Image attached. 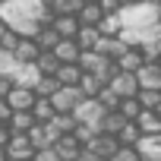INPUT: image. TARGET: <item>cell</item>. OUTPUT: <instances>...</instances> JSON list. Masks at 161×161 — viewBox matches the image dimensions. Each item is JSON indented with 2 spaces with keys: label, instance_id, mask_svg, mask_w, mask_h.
Segmentation results:
<instances>
[{
  "label": "cell",
  "instance_id": "1",
  "mask_svg": "<svg viewBox=\"0 0 161 161\" xmlns=\"http://www.w3.org/2000/svg\"><path fill=\"white\" fill-rule=\"evenodd\" d=\"M0 19L7 25L13 22H38V25H51L54 13L41 3V0H3L0 3Z\"/></svg>",
  "mask_w": 161,
  "mask_h": 161
},
{
  "label": "cell",
  "instance_id": "2",
  "mask_svg": "<svg viewBox=\"0 0 161 161\" xmlns=\"http://www.w3.org/2000/svg\"><path fill=\"white\" fill-rule=\"evenodd\" d=\"M76 63L82 66V73H92V76H98V79H101L104 86L111 82V76L117 73V63H114L111 57L98 54V51H82V54H79V60H76Z\"/></svg>",
  "mask_w": 161,
  "mask_h": 161
},
{
  "label": "cell",
  "instance_id": "3",
  "mask_svg": "<svg viewBox=\"0 0 161 161\" xmlns=\"http://www.w3.org/2000/svg\"><path fill=\"white\" fill-rule=\"evenodd\" d=\"M82 98H86V95L79 92V86H60L47 101L54 104V111H57V114H73V108L82 101Z\"/></svg>",
  "mask_w": 161,
  "mask_h": 161
},
{
  "label": "cell",
  "instance_id": "4",
  "mask_svg": "<svg viewBox=\"0 0 161 161\" xmlns=\"http://www.w3.org/2000/svg\"><path fill=\"white\" fill-rule=\"evenodd\" d=\"M108 89H111V92H114L117 98H136V92H139V82H136V73H123V69H117V73L111 76Z\"/></svg>",
  "mask_w": 161,
  "mask_h": 161
},
{
  "label": "cell",
  "instance_id": "5",
  "mask_svg": "<svg viewBox=\"0 0 161 161\" xmlns=\"http://www.w3.org/2000/svg\"><path fill=\"white\" fill-rule=\"evenodd\" d=\"M101 114H104V108L98 104V98H82L76 108H73V117H76V123H89V126H95L98 130V120H101Z\"/></svg>",
  "mask_w": 161,
  "mask_h": 161
},
{
  "label": "cell",
  "instance_id": "6",
  "mask_svg": "<svg viewBox=\"0 0 161 161\" xmlns=\"http://www.w3.org/2000/svg\"><path fill=\"white\" fill-rule=\"evenodd\" d=\"M7 158H10V161H32V158H35V148H32V142H29L25 133H13V136H10V142H7Z\"/></svg>",
  "mask_w": 161,
  "mask_h": 161
},
{
  "label": "cell",
  "instance_id": "7",
  "mask_svg": "<svg viewBox=\"0 0 161 161\" xmlns=\"http://www.w3.org/2000/svg\"><path fill=\"white\" fill-rule=\"evenodd\" d=\"M25 136H29V142H32V148H35V152H38V148H51V145L60 139V136L51 130V123H35Z\"/></svg>",
  "mask_w": 161,
  "mask_h": 161
},
{
  "label": "cell",
  "instance_id": "8",
  "mask_svg": "<svg viewBox=\"0 0 161 161\" xmlns=\"http://www.w3.org/2000/svg\"><path fill=\"white\" fill-rule=\"evenodd\" d=\"M13 111H29L32 104H35V92L32 89H25V86H13L10 92H7V98H3Z\"/></svg>",
  "mask_w": 161,
  "mask_h": 161
},
{
  "label": "cell",
  "instance_id": "9",
  "mask_svg": "<svg viewBox=\"0 0 161 161\" xmlns=\"http://www.w3.org/2000/svg\"><path fill=\"white\" fill-rule=\"evenodd\" d=\"M136 82H139V89H161V66L158 63H142L136 69Z\"/></svg>",
  "mask_w": 161,
  "mask_h": 161
},
{
  "label": "cell",
  "instance_id": "10",
  "mask_svg": "<svg viewBox=\"0 0 161 161\" xmlns=\"http://www.w3.org/2000/svg\"><path fill=\"white\" fill-rule=\"evenodd\" d=\"M82 148H92L98 158H111L117 148H120V142H117V136H108V133H98L89 145H82Z\"/></svg>",
  "mask_w": 161,
  "mask_h": 161
},
{
  "label": "cell",
  "instance_id": "11",
  "mask_svg": "<svg viewBox=\"0 0 161 161\" xmlns=\"http://www.w3.org/2000/svg\"><path fill=\"white\" fill-rule=\"evenodd\" d=\"M60 63H76L79 60V54H82V51H79V44H76V38H60L57 44H54V51H51Z\"/></svg>",
  "mask_w": 161,
  "mask_h": 161
},
{
  "label": "cell",
  "instance_id": "12",
  "mask_svg": "<svg viewBox=\"0 0 161 161\" xmlns=\"http://www.w3.org/2000/svg\"><path fill=\"white\" fill-rule=\"evenodd\" d=\"M51 148L57 152V158H60V161H76V155H79V148H82V145L76 142V136H73V133H66V136H60Z\"/></svg>",
  "mask_w": 161,
  "mask_h": 161
},
{
  "label": "cell",
  "instance_id": "13",
  "mask_svg": "<svg viewBox=\"0 0 161 161\" xmlns=\"http://www.w3.org/2000/svg\"><path fill=\"white\" fill-rule=\"evenodd\" d=\"M38 76H41V73H38L35 63H16V69H13L10 79H13V86H25V89H32V86L38 82Z\"/></svg>",
  "mask_w": 161,
  "mask_h": 161
},
{
  "label": "cell",
  "instance_id": "14",
  "mask_svg": "<svg viewBox=\"0 0 161 161\" xmlns=\"http://www.w3.org/2000/svg\"><path fill=\"white\" fill-rule=\"evenodd\" d=\"M92 51H98V54H104V57L117 60V57H120V54L126 51V44H123V41L117 38V35H114V38H111V35H101V38H98V44H95Z\"/></svg>",
  "mask_w": 161,
  "mask_h": 161
},
{
  "label": "cell",
  "instance_id": "15",
  "mask_svg": "<svg viewBox=\"0 0 161 161\" xmlns=\"http://www.w3.org/2000/svg\"><path fill=\"white\" fill-rule=\"evenodd\" d=\"M38 54H41V51H38L35 38H19V41H16V47H13L16 63H35V57H38Z\"/></svg>",
  "mask_w": 161,
  "mask_h": 161
},
{
  "label": "cell",
  "instance_id": "16",
  "mask_svg": "<svg viewBox=\"0 0 161 161\" xmlns=\"http://www.w3.org/2000/svg\"><path fill=\"white\" fill-rule=\"evenodd\" d=\"M114 63H117V69H123V73H136V69L145 63V57H142V51H139V47H126Z\"/></svg>",
  "mask_w": 161,
  "mask_h": 161
},
{
  "label": "cell",
  "instance_id": "17",
  "mask_svg": "<svg viewBox=\"0 0 161 161\" xmlns=\"http://www.w3.org/2000/svg\"><path fill=\"white\" fill-rule=\"evenodd\" d=\"M133 123L139 126L142 136H158V133H161V117H158L155 111H139V117H136Z\"/></svg>",
  "mask_w": 161,
  "mask_h": 161
},
{
  "label": "cell",
  "instance_id": "18",
  "mask_svg": "<svg viewBox=\"0 0 161 161\" xmlns=\"http://www.w3.org/2000/svg\"><path fill=\"white\" fill-rule=\"evenodd\" d=\"M54 79H57L60 86H79V79H82V66H79V63H60L57 73H54Z\"/></svg>",
  "mask_w": 161,
  "mask_h": 161
},
{
  "label": "cell",
  "instance_id": "19",
  "mask_svg": "<svg viewBox=\"0 0 161 161\" xmlns=\"http://www.w3.org/2000/svg\"><path fill=\"white\" fill-rule=\"evenodd\" d=\"M136 152H139L142 158L161 161V136H139V142H136Z\"/></svg>",
  "mask_w": 161,
  "mask_h": 161
},
{
  "label": "cell",
  "instance_id": "20",
  "mask_svg": "<svg viewBox=\"0 0 161 161\" xmlns=\"http://www.w3.org/2000/svg\"><path fill=\"white\" fill-rule=\"evenodd\" d=\"M73 38H76V44H79V51H92V47L98 44V38H101V32H98V25H79V32H76Z\"/></svg>",
  "mask_w": 161,
  "mask_h": 161
},
{
  "label": "cell",
  "instance_id": "21",
  "mask_svg": "<svg viewBox=\"0 0 161 161\" xmlns=\"http://www.w3.org/2000/svg\"><path fill=\"white\" fill-rule=\"evenodd\" d=\"M51 29H54L60 38H73V35L79 32V19H76V16H54V19H51Z\"/></svg>",
  "mask_w": 161,
  "mask_h": 161
},
{
  "label": "cell",
  "instance_id": "22",
  "mask_svg": "<svg viewBox=\"0 0 161 161\" xmlns=\"http://www.w3.org/2000/svg\"><path fill=\"white\" fill-rule=\"evenodd\" d=\"M32 126H35V117H32L29 111H13L10 120H7V130H10V133H29Z\"/></svg>",
  "mask_w": 161,
  "mask_h": 161
},
{
  "label": "cell",
  "instance_id": "23",
  "mask_svg": "<svg viewBox=\"0 0 161 161\" xmlns=\"http://www.w3.org/2000/svg\"><path fill=\"white\" fill-rule=\"evenodd\" d=\"M123 123H126V120L120 117V111H104V114H101V120H98V133H108V136H117Z\"/></svg>",
  "mask_w": 161,
  "mask_h": 161
},
{
  "label": "cell",
  "instance_id": "24",
  "mask_svg": "<svg viewBox=\"0 0 161 161\" xmlns=\"http://www.w3.org/2000/svg\"><path fill=\"white\" fill-rule=\"evenodd\" d=\"M29 114L35 117V123H51V117H54L57 111H54V104H51L47 98H35V104L29 108Z\"/></svg>",
  "mask_w": 161,
  "mask_h": 161
},
{
  "label": "cell",
  "instance_id": "25",
  "mask_svg": "<svg viewBox=\"0 0 161 161\" xmlns=\"http://www.w3.org/2000/svg\"><path fill=\"white\" fill-rule=\"evenodd\" d=\"M101 7L98 3H82L79 7V13H76V19H79V25H98L101 22Z\"/></svg>",
  "mask_w": 161,
  "mask_h": 161
},
{
  "label": "cell",
  "instance_id": "26",
  "mask_svg": "<svg viewBox=\"0 0 161 161\" xmlns=\"http://www.w3.org/2000/svg\"><path fill=\"white\" fill-rule=\"evenodd\" d=\"M57 89H60V82H57L54 76H38V82L32 86V92H35V98H51V95H54Z\"/></svg>",
  "mask_w": 161,
  "mask_h": 161
},
{
  "label": "cell",
  "instance_id": "27",
  "mask_svg": "<svg viewBox=\"0 0 161 161\" xmlns=\"http://www.w3.org/2000/svg\"><path fill=\"white\" fill-rule=\"evenodd\" d=\"M101 89H104V82H101L98 76H92V73H82V79H79V92H82L86 98H95Z\"/></svg>",
  "mask_w": 161,
  "mask_h": 161
},
{
  "label": "cell",
  "instance_id": "28",
  "mask_svg": "<svg viewBox=\"0 0 161 161\" xmlns=\"http://www.w3.org/2000/svg\"><path fill=\"white\" fill-rule=\"evenodd\" d=\"M60 41V35L51 29V25H41L38 29V35H35V44H38V51H54V44Z\"/></svg>",
  "mask_w": 161,
  "mask_h": 161
},
{
  "label": "cell",
  "instance_id": "29",
  "mask_svg": "<svg viewBox=\"0 0 161 161\" xmlns=\"http://www.w3.org/2000/svg\"><path fill=\"white\" fill-rule=\"evenodd\" d=\"M35 66H38V73H41V76H54V73H57V66H60V60H57L51 51H41V54L35 57Z\"/></svg>",
  "mask_w": 161,
  "mask_h": 161
},
{
  "label": "cell",
  "instance_id": "30",
  "mask_svg": "<svg viewBox=\"0 0 161 161\" xmlns=\"http://www.w3.org/2000/svg\"><path fill=\"white\" fill-rule=\"evenodd\" d=\"M51 130H54L57 136H66V133L76 130V117H73V114H54V117H51Z\"/></svg>",
  "mask_w": 161,
  "mask_h": 161
},
{
  "label": "cell",
  "instance_id": "31",
  "mask_svg": "<svg viewBox=\"0 0 161 161\" xmlns=\"http://www.w3.org/2000/svg\"><path fill=\"white\" fill-rule=\"evenodd\" d=\"M136 101H139L142 111H155L158 101H161V89H139L136 92Z\"/></svg>",
  "mask_w": 161,
  "mask_h": 161
},
{
  "label": "cell",
  "instance_id": "32",
  "mask_svg": "<svg viewBox=\"0 0 161 161\" xmlns=\"http://www.w3.org/2000/svg\"><path fill=\"white\" fill-rule=\"evenodd\" d=\"M79 7H82V0H54L47 10H51L54 16H76Z\"/></svg>",
  "mask_w": 161,
  "mask_h": 161
},
{
  "label": "cell",
  "instance_id": "33",
  "mask_svg": "<svg viewBox=\"0 0 161 161\" xmlns=\"http://www.w3.org/2000/svg\"><path fill=\"white\" fill-rule=\"evenodd\" d=\"M120 29H123V22H120V16H117V13H104V16H101V22H98V32H101V35H111V38H114V35H120Z\"/></svg>",
  "mask_w": 161,
  "mask_h": 161
},
{
  "label": "cell",
  "instance_id": "34",
  "mask_svg": "<svg viewBox=\"0 0 161 161\" xmlns=\"http://www.w3.org/2000/svg\"><path fill=\"white\" fill-rule=\"evenodd\" d=\"M139 136H142V133H139V126H136L133 120H126V123L120 126V133H117V142H120V145H136V142H139Z\"/></svg>",
  "mask_w": 161,
  "mask_h": 161
},
{
  "label": "cell",
  "instance_id": "35",
  "mask_svg": "<svg viewBox=\"0 0 161 161\" xmlns=\"http://www.w3.org/2000/svg\"><path fill=\"white\" fill-rule=\"evenodd\" d=\"M117 111H120V117H123V120H136L142 108H139V101H136V98H120Z\"/></svg>",
  "mask_w": 161,
  "mask_h": 161
},
{
  "label": "cell",
  "instance_id": "36",
  "mask_svg": "<svg viewBox=\"0 0 161 161\" xmlns=\"http://www.w3.org/2000/svg\"><path fill=\"white\" fill-rule=\"evenodd\" d=\"M95 98H98V104H101L104 111H117V104H120V98H117V95H114V92H111L108 86H104V89H101V92H98Z\"/></svg>",
  "mask_w": 161,
  "mask_h": 161
},
{
  "label": "cell",
  "instance_id": "37",
  "mask_svg": "<svg viewBox=\"0 0 161 161\" xmlns=\"http://www.w3.org/2000/svg\"><path fill=\"white\" fill-rule=\"evenodd\" d=\"M108 161H139V152H136V145H120Z\"/></svg>",
  "mask_w": 161,
  "mask_h": 161
},
{
  "label": "cell",
  "instance_id": "38",
  "mask_svg": "<svg viewBox=\"0 0 161 161\" xmlns=\"http://www.w3.org/2000/svg\"><path fill=\"white\" fill-rule=\"evenodd\" d=\"M13 69H16L13 51H3V47H0V76H13Z\"/></svg>",
  "mask_w": 161,
  "mask_h": 161
},
{
  "label": "cell",
  "instance_id": "39",
  "mask_svg": "<svg viewBox=\"0 0 161 161\" xmlns=\"http://www.w3.org/2000/svg\"><path fill=\"white\" fill-rule=\"evenodd\" d=\"M16 41H19V35L7 29V32H3V38H0V47H3V51H13V47H16Z\"/></svg>",
  "mask_w": 161,
  "mask_h": 161
},
{
  "label": "cell",
  "instance_id": "40",
  "mask_svg": "<svg viewBox=\"0 0 161 161\" xmlns=\"http://www.w3.org/2000/svg\"><path fill=\"white\" fill-rule=\"evenodd\" d=\"M32 161H60V158H57V152H54V148H38Z\"/></svg>",
  "mask_w": 161,
  "mask_h": 161
},
{
  "label": "cell",
  "instance_id": "41",
  "mask_svg": "<svg viewBox=\"0 0 161 161\" xmlns=\"http://www.w3.org/2000/svg\"><path fill=\"white\" fill-rule=\"evenodd\" d=\"M98 7H101V13H117L120 0H98Z\"/></svg>",
  "mask_w": 161,
  "mask_h": 161
},
{
  "label": "cell",
  "instance_id": "42",
  "mask_svg": "<svg viewBox=\"0 0 161 161\" xmlns=\"http://www.w3.org/2000/svg\"><path fill=\"white\" fill-rule=\"evenodd\" d=\"M76 161H101L92 148H79V155H76Z\"/></svg>",
  "mask_w": 161,
  "mask_h": 161
},
{
  "label": "cell",
  "instance_id": "43",
  "mask_svg": "<svg viewBox=\"0 0 161 161\" xmlns=\"http://www.w3.org/2000/svg\"><path fill=\"white\" fill-rule=\"evenodd\" d=\"M10 89H13V79H10V76H0V98H7Z\"/></svg>",
  "mask_w": 161,
  "mask_h": 161
},
{
  "label": "cell",
  "instance_id": "44",
  "mask_svg": "<svg viewBox=\"0 0 161 161\" xmlns=\"http://www.w3.org/2000/svg\"><path fill=\"white\" fill-rule=\"evenodd\" d=\"M10 114H13V108H10L3 98H0V123H7V120H10Z\"/></svg>",
  "mask_w": 161,
  "mask_h": 161
},
{
  "label": "cell",
  "instance_id": "45",
  "mask_svg": "<svg viewBox=\"0 0 161 161\" xmlns=\"http://www.w3.org/2000/svg\"><path fill=\"white\" fill-rule=\"evenodd\" d=\"M10 136H13V133H10V130H7V123H3V126H0V148H7Z\"/></svg>",
  "mask_w": 161,
  "mask_h": 161
},
{
  "label": "cell",
  "instance_id": "46",
  "mask_svg": "<svg viewBox=\"0 0 161 161\" xmlns=\"http://www.w3.org/2000/svg\"><path fill=\"white\" fill-rule=\"evenodd\" d=\"M3 32H7V22H3V19H0V38H3Z\"/></svg>",
  "mask_w": 161,
  "mask_h": 161
},
{
  "label": "cell",
  "instance_id": "47",
  "mask_svg": "<svg viewBox=\"0 0 161 161\" xmlns=\"http://www.w3.org/2000/svg\"><path fill=\"white\" fill-rule=\"evenodd\" d=\"M0 161H10V158H7V148H0Z\"/></svg>",
  "mask_w": 161,
  "mask_h": 161
},
{
  "label": "cell",
  "instance_id": "48",
  "mask_svg": "<svg viewBox=\"0 0 161 161\" xmlns=\"http://www.w3.org/2000/svg\"><path fill=\"white\" fill-rule=\"evenodd\" d=\"M126 3H139V0H120V7H126Z\"/></svg>",
  "mask_w": 161,
  "mask_h": 161
},
{
  "label": "cell",
  "instance_id": "49",
  "mask_svg": "<svg viewBox=\"0 0 161 161\" xmlns=\"http://www.w3.org/2000/svg\"><path fill=\"white\" fill-rule=\"evenodd\" d=\"M155 114H158V117H161V101H158V108H155Z\"/></svg>",
  "mask_w": 161,
  "mask_h": 161
},
{
  "label": "cell",
  "instance_id": "50",
  "mask_svg": "<svg viewBox=\"0 0 161 161\" xmlns=\"http://www.w3.org/2000/svg\"><path fill=\"white\" fill-rule=\"evenodd\" d=\"M41 3H44V7H51V3H54V0H41Z\"/></svg>",
  "mask_w": 161,
  "mask_h": 161
},
{
  "label": "cell",
  "instance_id": "51",
  "mask_svg": "<svg viewBox=\"0 0 161 161\" xmlns=\"http://www.w3.org/2000/svg\"><path fill=\"white\" fill-rule=\"evenodd\" d=\"M82 3H98V0H82Z\"/></svg>",
  "mask_w": 161,
  "mask_h": 161
},
{
  "label": "cell",
  "instance_id": "52",
  "mask_svg": "<svg viewBox=\"0 0 161 161\" xmlns=\"http://www.w3.org/2000/svg\"><path fill=\"white\" fill-rule=\"evenodd\" d=\"M139 161H152V158H142V155H139Z\"/></svg>",
  "mask_w": 161,
  "mask_h": 161
},
{
  "label": "cell",
  "instance_id": "53",
  "mask_svg": "<svg viewBox=\"0 0 161 161\" xmlns=\"http://www.w3.org/2000/svg\"><path fill=\"white\" fill-rule=\"evenodd\" d=\"M158 66H161V57H158Z\"/></svg>",
  "mask_w": 161,
  "mask_h": 161
},
{
  "label": "cell",
  "instance_id": "54",
  "mask_svg": "<svg viewBox=\"0 0 161 161\" xmlns=\"http://www.w3.org/2000/svg\"><path fill=\"white\" fill-rule=\"evenodd\" d=\"M101 161H108V158H101Z\"/></svg>",
  "mask_w": 161,
  "mask_h": 161
},
{
  "label": "cell",
  "instance_id": "55",
  "mask_svg": "<svg viewBox=\"0 0 161 161\" xmlns=\"http://www.w3.org/2000/svg\"><path fill=\"white\" fill-rule=\"evenodd\" d=\"M0 3H3V0H0Z\"/></svg>",
  "mask_w": 161,
  "mask_h": 161
},
{
  "label": "cell",
  "instance_id": "56",
  "mask_svg": "<svg viewBox=\"0 0 161 161\" xmlns=\"http://www.w3.org/2000/svg\"><path fill=\"white\" fill-rule=\"evenodd\" d=\"M158 136H161V133H158Z\"/></svg>",
  "mask_w": 161,
  "mask_h": 161
}]
</instances>
